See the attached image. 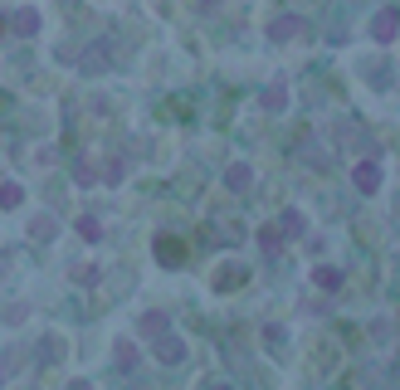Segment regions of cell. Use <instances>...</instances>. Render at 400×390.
<instances>
[{"mask_svg": "<svg viewBox=\"0 0 400 390\" xmlns=\"http://www.w3.org/2000/svg\"><path fill=\"white\" fill-rule=\"evenodd\" d=\"M293 34H298V20H273V25H269V39H278V44L293 39Z\"/></svg>", "mask_w": 400, "mask_h": 390, "instance_id": "2", "label": "cell"}, {"mask_svg": "<svg viewBox=\"0 0 400 390\" xmlns=\"http://www.w3.org/2000/svg\"><path fill=\"white\" fill-rule=\"evenodd\" d=\"M69 390H88V385H83V380H74V385H69Z\"/></svg>", "mask_w": 400, "mask_h": 390, "instance_id": "14", "label": "cell"}, {"mask_svg": "<svg viewBox=\"0 0 400 390\" xmlns=\"http://www.w3.org/2000/svg\"><path fill=\"white\" fill-rule=\"evenodd\" d=\"M390 34H395V15H381L376 20V39H390Z\"/></svg>", "mask_w": 400, "mask_h": 390, "instance_id": "9", "label": "cell"}, {"mask_svg": "<svg viewBox=\"0 0 400 390\" xmlns=\"http://www.w3.org/2000/svg\"><path fill=\"white\" fill-rule=\"evenodd\" d=\"M156 259H161V263H181V244H171V239L161 235V239H156Z\"/></svg>", "mask_w": 400, "mask_h": 390, "instance_id": "3", "label": "cell"}, {"mask_svg": "<svg viewBox=\"0 0 400 390\" xmlns=\"http://www.w3.org/2000/svg\"><path fill=\"white\" fill-rule=\"evenodd\" d=\"M78 235L83 239H98V219H78Z\"/></svg>", "mask_w": 400, "mask_h": 390, "instance_id": "12", "label": "cell"}, {"mask_svg": "<svg viewBox=\"0 0 400 390\" xmlns=\"http://www.w3.org/2000/svg\"><path fill=\"white\" fill-rule=\"evenodd\" d=\"M118 361H123V366H137V347H132V342H118Z\"/></svg>", "mask_w": 400, "mask_h": 390, "instance_id": "10", "label": "cell"}, {"mask_svg": "<svg viewBox=\"0 0 400 390\" xmlns=\"http://www.w3.org/2000/svg\"><path fill=\"white\" fill-rule=\"evenodd\" d=\"M357 186H361V191H376V186H381V171H376L371 161H361V166H357Z\"/></svg>", "mask_w": 400, "mask_h": 390, "instance_id": "1", "label": "cell"}, {"mask_svg": "<svg viewBox=\"0 0 400 390\" xmlns=\"http://www.w3.org/2000/svg\"><path fill=\"white\" fill-rule=\"evenodd\" d=\"M210 390H230V385H210Z\"/></svg>", "mask_w": 400, "mask_h": 390, "instance_id": "15", "label": "cell"}, {"mask_svg": "<svg viewBox=\"0 0 400 390\" xmlns=\"http://www.w3.org/2000/svg\"><path fill=\"white\" fill-rule=\"evenodd\" d=\"M20 200H25V191H20V186H10V181L0 186V205H6V210H10V205H20Z\"/></svg>", "mask_w": 400, "mask_h": 390, "instance_id": "6", "label": "cell"}, {"mask_svg": "<svg viewBox=\"0 0 400 390\" xmlns=\"http://www.w3.org/2000/svg\"><path fill=\"white\" fill-rule=\"evenodd\" d=\"M283 98H288L283 88H269V93H264V102H269V107H283Z\"/></svg>", "mask_w": 400, "mask_h": 390, "instance_id": "13", "label": "cell"}, {"mask_svg": "<svg viewBox=\"0 0 400 390\" xmlns=\"http://www.w3.org/2000/svg\"><path fill=\"white\" fill-rule=\"evenodd\" d=\"M230 186H235V191L249 186V166H235V171H230Z\"/></svg>", "mask_w": 400, "mask_h": 390, "instance_id": "11", "label": "cell"}, {"mask_svg": "<svg viewBox=\"0 0 400 390\" xmlns=\"http://www.w3.org/2000/svg\"><path fill=\"white\" fill-rule=\"evenodd\" d=\"M161 361H181V342H176V337L161 342Z\"/></svg>", "mask_w": 400, "mask_h": 390, "instance_id": "7", "label": "cell"}, {"mask_svg": "<svg viewBox=\"0 0 400 390\" xmlns=\"http://www.w3.org/2000/svg\"><path fill=\"white\" fill-rule=\"evenodd\" d=\"M283 230H288V235H303V215L288 210V215H283Z\"/></svg>", "mask_w": 400, "mask_h": 390, "instance_id": "8", "label": "cell"}, {"mask_svg": "<svg viewBox=\"0 0 400 390\" xmlns=\"http://www.w3.org/2000/svg\"><path fill=\"white\" fill-rule=\"evenodd\" d=\"M313 278H317V288H327V293H337V283H341V273H337V268H317Z\"/></svg>", "mask_w": 400, "mask_h": 390, "instance_id": "4", "label": "cell"}, {"mask_svg": "<svg viewBox=\"0 0 400 390\" xmlns=\"http://www.w3.org/2000/svg\"><path fill=\"white\" fill-rule=\"evenodd\" d=\"M15 30H20V34H34V30H39V15H34V10H20V15H15Z\"/></svg>", "mask_w": 400, "mask_h": 390, "instance_id": "5", "label": "cell"}]
</instances>
